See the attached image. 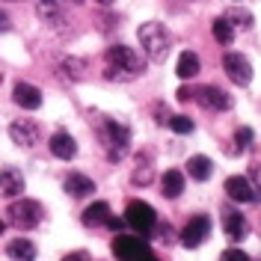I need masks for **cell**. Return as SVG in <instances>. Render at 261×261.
<instances>
[{
	"mask_svg": "<svg viewBox=\"0 0 261 261\" xmlns=\"http://www.w3.org/2000/svg\"><path fill=\"white\" fill-rule=\"evenodd\" d=\"M223 71L228 74V81L238 83V86H249V81H252V65L244 54H226L223 57Z\"/></svg>",
	"mask_w": 261,
	"mask_h": 261,
	"instance_id": "obj_10",
	"label": "cell"
},
{
	"mask_svg": "<svg viewBox=\"0 0 261 261\" xmlns=\"http://www.w3.org/2000/svg\"><path fill=\"white\" fill-rule=\"evenodd\" d=\"M0 231H3V220H0Z\"/></svg>",
	"mask_w": 261,
	"mask_h": 261,
	"instance_id": "obj_38",
	"label": "cell"
},
{
	"mask_svg": "<svg viewBox=\"0 0 261 261\" xmlns=\"http://www.w3.org/2000/svg\"><path fill=\"white\" fill-rule=\"evenodd\" d=\"M148 261H161V258H154V255H151V258H148Z\"/></svg>",
	"mask_w": 261,
	"mask_h": 261,
	"instance_id": "obj_37",
	"label": "cell"
},
{
	"mask_svg": "<svg viewBox=\"0 0 261 261\" xmlns=\"http://www.w3.org/2000/svg\"><path fill=\"white\" fill-rule=\"evenodd\" d=\"M6 214H9V223H12L15 228L30 231V228H36L39 223H42L45 208H42L36 199H15V202L6 208Z\"/></svg>",
	"mask_w": 261,
	"mask_h": 261,
	"instance_id": "obj_4",
	"label": "cell"
},
{
	"mask_svg": "<svg viewBox=\"0 0 261 261\" xmlns=\"http://www.w3.org/2000/svg\"><path fill=\"white\" fill-rule=\"evenodd\" d=\"M208 234H211V217L196 214L193 220L184 226V231H181V244L187 246V249H196V246H202L208 241Z\"/></svg>",
	"mask_w": 261,
	"mask_h": 261,
	"instance_id": "obj_9",
	"label": "cell"
},
{
	"mask_svg": "<svg viewBox=\"0 0 261 261\" xmlns=\"http://www.w3.org/2000/svg\"><path fill=\"white\" fill-rule=\"evenodd\" d=\"M234 143H238V148H241V151H246V148L252 146V128H238L234 130Z\"/></svg>",
	"mask_w": 261,
	"mask_h": 261,
	"instance_id": "obj_27",
	"label": "cell"
},
{
	"mask_svg": "<svg viewBox=\"0 0 261 261\" xmlns=\"http://www.w3.org/2000/svg\"><path fill=\"white\" fill-rule=\"evenodd\" d=\"M151 234H154L158 241H163V244H172V238H175L172 226H166V223H158V226L151 228Z\"/></svg>",
	"mask_w": 261,
	"mask_h": 261,
	"instance_id": "obj_29",
	"label": "cell"
},
{
	"mask_svg": "<svg viewBox=\"0 0 261 261\" xmlns=\"http://www.w3.org/2000/svg\"><path fill=\"white\" fill-rule=\"evenodd\" d=\"M137 39H140V48L146 50L148 60H154V63H163V60H166L172 39H169V30L163 27L161 21H148V24H143V27L137 30Z\"/></svg>",
	"mask_w": 261,
	"mask_h": 261,
	"instance_id": "obj_3",
	"label": "cell"
},
{
	"mask_svg": "<svg viewBox=\"0 0 261 261\" xmlns=\"http://www.w3.org/2000/svg\"><path fill=\"white\" fill-rule=\"evenodd\" d=\"M211 33H214V39L220 42V45H231L234 42V27L228 24L226 18H214V24H211Z\"/></svg>",
	"mask_w": 261,
	"mask_h": 261,
	"instance_id": "obj_23",
	"label": "cell"
},
{
	"mask_svg": "<svg viewBox=\"0 0 261 261\" xmlns=\"http://www.w3.org/2000/svg\"><path fill=\"white\" fill-rule=\"evenodd\" d=\"M9 27H12V24H9V15H6V12H0V33H6Z\"/></svg>",
	"mask_w": 261,
	"mask_h": 261,
	"instance_id": "obj_34",
	"label": "cell"
},
{
	"mask_svg": "<svg viewBox=\"0 0 261 261\" xmlns=\"http://www.w3.org/2000/svg\"><path fill=\"white\" fill-rule=\"evenodd\" d=\"M63 261H92V258H89V252H83L81 249V252H68Z\"/></svg>",
	"mask_w": 261,
	"mask_h": 261,
	"instance_id": "obj_32",
	"label": "cell"
},
{
	"mask_svg": "<svg viewBox=\"0 0 261 261\" xmlns=\"http://www.w3.org/2000/svg\"><path fill=\"white\" fill-rule=\"evenodd\" d=\"M166 125H169V130H175V134H193V119H190V116H169V122H166Z\"/></svg>",
	"mask_w": 261,
	"mask_h": 261,
	"instance_id": "obj_25",
	"label": "cell"
},
{
	"mask_svg": "<svg viewBox=\"0 0 261 261\" xmlns=\"http://www.w3.org/2000/svg\"><path fill=\"white\" fill-rule=\"evenodd\" d=\"M175 74H178L181 81H190V77H196V74H199V57H196L193 50H181V54H178Z\"/></svg>",
	"mask_w": 261,
	"mask_h": 261,
	"instance_id": "obj_21",
	"label": "cell"
},
{
	"mask_svg": "<svg viewBox=\"0 0 261 261\" xmlns=\"http://www.w3.org/2000/svg\"><path fill=\"white\" fill-rule=\"evenodd\" d=\"M175 95H178V101H190V98H193V89H187V86H181V89L175 92Z\"/></svg>",
	"mask_w": 261,
	"mask_h": 261,
	"instance_id": "obj_33",
	"label": "cell"
},
{
	"mask_svg": "<svg viewBox=\"0 0 261 261\" xmlns=\"http://www.w3.org/2000/svg\"><path fill=\"white\" fill-rule=\"evenodd\" d=\"M95 125H98V137H101V146H104V151H107V158H110V161H122V158L130 151L128 125L113 122V119H107V116H98Z\"/></svg>",
	"mask_w": 261,
	"mask_h": 261,
	"instance_id": "obj_2",
	"label": "cell"
},
{
	"mask_svg": "<svg viewBox=\"0 0 261 261\" xmlns=\"http://www.w3.org/2000/svg\"><path fill=\"white\" fill-rule=\"evenodd\" d=\"M9 137H12V143H18L21 148H30V146L39 143L42 130H39V125H36L33 119H15V122L9 125Z\"/></svg>",
	"mask_w": 261,
	"mask_h": 261,
	"instance_id": "obj_11",
	"label": "cell"
},
{
	"mask_svg": "<svg viewBox=\"0 0 261 261\" xmlns=\"http://www.w3.org/2000/svg\"><path fill=\"white\" fill-rule=\"evenodd\" d=\"M21 190H24V175H21V169L3 166V172H0V196L15 199V196H21Z\"/></svg>",
	"mask_w": 261,
	"mask_h": 261,
	"instance_id": "obj_15",
	"label": "cell"
},
{
	"mask_svg": "<svg viewBox=\"0 0 261 261\" xmlns=\"http://www.w3.org/2000/svg\"><path fill=\"white\" fill-rule=\"evenodd\" d=\"M193 98H196V104H202L205 110H217V113H226L234 104L231 95L226 89H220V86H199V89H193Z\"/></svg>",
	"mask_w": 261,
	"mask_h": 261,
	"instance_id": "obj_8",
	"label": "cell"
},
{
	"mask_svg": "<svg viewBox=\"0 0 261 261\" xmlns=\"http://www.w3.org/2000/svg\"><path fill=\"white\" fill-rule=\"evenodd\" d=\"M130 178H134V184H140V187H143V184H151V181H154V169H151V166H140V169H134Z\"/></svg>",
	"mask_w": 261,
	"mask_h": 261,
	"instance_id": "obj_28",
	"label": "cell"
},
{
	"mask_svg": "<svg viewBox=\"0 0 261 261\" xmlns=\"http://www.w3.org/2000/svg\"><path fill=\"white\" fill-rule=\"evenodd\" d=\"M223 231H226L228 241H244L246 234H249V223H246V217L241 211H223Z\"/></svg>",
	"mask_w": 261,
	"mask_h": 261,
	"instance_id": "obj_13",
	"label": "cell"
},
{
	"mask_svg": "<svg viewBox=\"0 0 261 261\" xmlns=\"http://www.w3.org/2000/svg\"><path fill=\"white\" fill-rule=\"evenodd\" d=\"M63 68L68 77H74V81H81L83 77V68H86V63L83 60H74V57H68V60H63Z\"/></svg>",
	"mask_w": 261,
	"mask_h": 261,
	"instance_id": "obj_26",
	"label": "cell"
},
{
	"mask_svg": "<svg viewBox=\"0 0 261 261\" xmlns=\"http://www.w3.org/2000/svg\"><path fill=\"white\" fill-rule=\"evenodd\" d=\"M220 261H249V255H246L244 249H226L220 255Z\"/></svg>",
	"mask_w": 261,
	"mask_h": 261,
	"instance_id": "obj_30",
	"label": "cell"
},
{
	"mask_svg": "<svg viewBox=\"0 0 261 261\" xmlns=\"http://www.w3.org/2000/svg\"><path fill=\"white\" fill-rule=\"evenodd\" d=\"M110 217H113V214H110V205H107V202H92V205L81 214V223L86 228H98V226H107Z\"/></svg>",
	"mask_w": 261,
	"mask_h": 261,
	"instance_id": "obj_17",
	"label": "cell"
},
{
	"mask_svg": "<svg viewBox=\"0 0 261 261\" xmlns=\"http://www.w3.org/2000/svg\"><path fill=\"white\" fill-rule=\"evenodd\" d=\"M246 178L252 181L255 190H261V163H252V166H249V175H246Z\"/></svg>",
	"mask_w": 261,
	"mask_h": 261,
	"instance_id": "obj_31",
	"label": "cell"
},
{
	"mask_svg": "<svg viewBox=\"0 0 261 261\" xmlns=\"http://www.w3.org/2000/svg\"><path fill=\"white\" fill-rule=\"evenodd\" d=\"M71 3H74V0H39V3H36V12H39V18H42L45 24L60 27V24H65V12H68Z\"/></svg>",
	"mask_w": 261,
	"mask_h": 261,
	"instance_id": "obj_12",
	"label": "cell"
},
{
	"mask_svg": "<svg viewBox=\"0 0 261 261\" xmlns=\"http://www.w3.org/2000/svg\"><path fill=\"white\" fill-rule=\"evenodd\" d=\"M12 3H18V0H12Z\"/></svg>",
	"mask_w": 261,
	"mask_h": 261,
	"instance_id": "obj_39",
	"label": "cell"
},
{
	"mask_svg": "<svg viewBox=\"0 0 261 261\" xmlns=\"http://www.w3.org/2000/svg\"><path fill=\"white\" fill-rule=\"evenodd\" d=\"M223 190H226V196L231 199V202H241V205L261 202V190H255L252 181L246 178V175H231V178H226Z\"/></svg>",
	"mask_w": 261,
	"mask_h": 261,
	"instance_id": "obj_7",
	"label": "cell"
},
{
	"mask_svg": "<svg viewBox=\"0 0 261 261\" xmlns=\"http://www.w3.org/2000/svg\"><path fill=\"white\" fill-rule=\"evenodd\" d=\"M107 226L113 228V231H119V228H122V220H119V217H110V220H107Z\"/></svg>",
	"mask_w": 261,
	"mask_h": 261,
	"instance_id": "obj_35",
	"label": "cell"
},
{
	"mask_svg": "<svg viewBox=\"0 0 261 261\" xmlns=\"http://www.w3.org/2000/svg\"><path fill=\"white\" fill-rule=\"evenodd\" d=\"M146 71V60L128 45H110L107 48V77L110 81H134Z\"/></svg>",
	"mask_w": 261,
	"mask_h": 261,
	"instance_id": "obj_1",
	"label": "cell"
},
{
	"mask_svg": "<svg viewBox=\"0 0 261 261\" xmlns=\"http://www.w3.org/2000/svg\"><path fill=\"white\" fill-rule=\"evenodd\" d=\"M6 252H9L12 261H33L36 258V244L27 241V238H15V241H9Z\"/></svg>",
	"mask_w": 261,
	"mask_h": 261,
	"instance_id": "obj_22",
	"label": "cell"
},
{
	"mask_svg": "<svg viewBox=\"0 0 261 261\" xmlns=\"http://www.w3.org/2000/svg\"><path fill=\"white\" fill-rule=\"evenodd\" d=\"M161 193L166 196V199H178L181 193H184V175H181L178 169H166L161 178Z\"/></svg>",
	"mask_w": 261,
	"mask_h": 261,
	"instance_id": "obj_19",
	"label": "cell"
},
{
	"mask_svg": "<svg viewBox=\"0 0 261 261\" xmlns=\"http://www.w3.org/2000/svg\"><path fill=\"white\" fill-rule=\"evenodd\" d=\"M95 3H101V6H110V3H113V0H95Z\"/></svg>",
	"mask_w": 261,
	"mask_h": 261,
	"instance_id": "obj_36",
	"label": "cell"
},
{
	"mask_svg": "<svg viewBox=\"0 0 261 261\" xmlns=\"http://www.w3.org/2000/svg\"><path fill=\"white\" fill-rule=\"evenodd\" d=\"M223 18H226L231 27H241V30H249V27H252V21H255V18H252V12L238 9V6H234V9H226V15H223Z\"/></svg>",
	"mask_w": 261,
	"mask_h": 261,
	"instance_id": "obj_24",
	"label": "cell"
},
{
	"mask_svg": "<svg viewBox=\"0 0 261 261\" xmlns=\"http://www.w3.org/2000/svg\"><path fill=\"white\" fill-rule=\"evenodd\" d=\"M12 98H15L18 107H24V110H39V107H42V89L33 86V83H24V81L15 83Z\"/></svg>",
	"mask_w": 261,
	"mask_h": 261,
	"instance_id": "obj_14",
	"label": "cell"
},
{
	"mask_svg": "<svg viewBox=\"0 0 261 261\" xmlns=\"http://www.w3.org/2000/svg\"><path fill=\"white\" fill-rule=\"evenodd\" d=\"M187 172H190V178L193 181H208L214 175L211 158H205V154H193V158L187 161Z\"/></svg>",
	"mask_w": 261,
	"mask_h": 261,
	"instance_id": "obj_20",
	"label": "cell"
},
{
	"mask_svg": "<svg viewBox=\"0 0 261 261\" xmlns=\"http://www.w3.org/2000/svg\"><path fill=\"white\" fill-rule=\"evenodd\" d=\"M48 146H50V154L60 158V161H71V158L77 154V143H74V137L65 134V130H57V134L50 137Z\"/></svg>",
	"mask_w": 261,
	"mask_h": 261,
	"instance_id": "obj_16",
	"label": "cell"
},
{
	"mask_svg": "<svg viewBox=\"0 0 261 261\" xmlns=\"http://www.w3.org/2000/svg\"><path fill=\"white\" fill-rule=\"evenodd\" d=\"M63 190L68 196H74V199H83V196H89L95 190V181L89 178V175H83V172H71V175L65 178Z\"/></svg>",
	"mask_w": 261,
	"mask_h": 261,
	"instance_id": "obj_18",
	"label": "cell"
},
{
	"mask_svg": "<svg viewBox=\"0 0 261 261\" xmlns=\"http://www.w3.org/2000/svg\"><path fill=\"white\" fill-rule=\"evenodd\" d=\"M125 220H128L130 228H137L140 234H151V228L158 226V214L154 208L143 202V199H130L128 208H125Z\"/></svg>",
	"mask_w": 261,
	"mask_h": 261,
	"instance_id": "obj_5",
	"label": "cell"
},
{
	"mask_svg": "<svg viewBox=\"0 0 261 261\" xmlns=\"http://www.w3.org/2000/svg\"><path fill=\"white\" fill-rule=\"evenodd\" d=\"M113 255L119 261H148L151 249L143 238H130V234H119L113 238Z\"/></svg>",
	"mask_w": 261,
	"mask_h": 261,
	"instance_id": "obj_6",
	"label": "cell"
}]
</instances>
